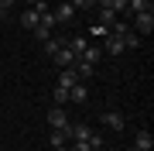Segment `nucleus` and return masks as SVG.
Here are the masks:
<instances>
[{"label":"nucleus","mask_w":154,"mask_h":151,"mask_svg":"<svg viewBox=\"0 0 154 151\" xmlns=\"http://www.w3.org/2000/svg\"><path fill=\"white\" fill-rule=\"evenodd\" d=\"M51 14H55V21H72V17H75V7H72L69 0H62V4H58Z\"/></svg>","instance_id":"f8f14e48"},{"label":"nucleus","mask_w":154,"mask_h":151,"mask_svg":"<svg viewBox=\"0 0 154 151\" xmlns=\"http://www.w3.org/2000/svg\"><path fill=\"white\" fill-rule=\"evenodd\" d=\"M79 83V72H75V69H62V76H58V86H62V90H72V86H75Z\"/></svg>","instance_id":"9b49d317"},{"label":"nucleus","mask_w":154,"mask_h":151,"mask_svg":"<svg viewBox=\"0 0 154 151\" xmlns=\"http://www.w3.org/2000/svg\"><path fill=\"white\" fill-rule=\"evenodd\" d=\"M48 124H51V127H55V131H69V113H65V106H51V110H48Z\"/></svg>","instance_id":"f03ea898"},{"label":"nucleus","mask_w":154,"mask_h":151,"mask_svg":"<svg viewBox=\"0 0 154 151\" xmlns=\"http://www.w3.org/2000/svg\"><path fill=\"white\" fill-rule=\"evenodd\" d=\"M21 28L24 31H34V28H38V11H34V7H28V11L21 14Z\"/></svg>","instance_id":"4468645a"},{"label":"nucleus","mask_w":154,"mask_h":151,"mask_svg":"<svg viewBox=\"0 0 154 151\" xmlns=\"http://www.w3.org/2000/svg\"><path fill=\"white\" fill-rule=\"evenodd\" d=\"M103 48V55H120V52H127V45H123V34H106V45H99Z\"/></svg>","instance_id":"7ed1b4c3"},{"label":"nucleus","mask_w":154,"mask_h":151,"mask_svg":"<svg viewBox=\"0 0 154 151\" xmlns=\"http://www.w3.org/2000/svg\"><path fill=\"white\" fill-rule=\"evenodd\" d=\"M96 7H103V11H113V14H127V0H96Z\"/></svg>","instance_id":"1a4fd4ad"},{"label":"nucleus","mask_w":154,"mask_h":151,"mask_svg":"<svg viewBox=\"0 0 154 151\" xmlns=\"http://www.w3.org/2000/svg\"><path fill=\"white\" fill-rule=\"evenodd\" d=\"M96 14H99V21H103V28L110 31L116 21H120V14H113V11H103V7H96Z\"/></svg>","instance_id":"f3484780"},{"label":"nucleus","mask_w":154,"mask_h":151,"mask_svg":"<svg viewBox=\"0 0 154 151\" xmlns=\"http://www.w3.org/2000/svg\"><path fill=\"white\" fill-rule=\"evenodd\" d=\"M89 137H93V131L86 124H69V141H89Z\"/></svg>","instance_id":"0eeeda50"},{"label":"nucleus","mask_w":154,"mask_h":151,"mask_svg":"<svg viewBox=\"0 0 154 151\" xmlns=\"http://www.w3.org/2000/svg\"><path fill=\"white\" fill-rule=\"evenodd\" d=\"M17 4V0H0V11H4V14H11V7Z\"/></svg>","instance_id":"b1692460"},{"label":"nucleus","mask_w":154,"mask_h":151,"mask_svg":"<svg viewBox=\"0 0 154 151\" xmlns=\"http://www.w3.org/2000/svg\"><path fill=\"white\" fill-rule=\"evenodd\" d=\"M0 17H7V14H4V11H0Z\"/></svg>","instance_id":"cd10ccee"},{"label":"nucleus","mask_w":154,"mask_h":151,"mask_svg":"<svg viewBox=\"0 0 154 151\" xmlns=\"http://www.w3.org/2000/svg\"><path fill=\"white\" fill-rule=\"evenodd\" d=\"M55 151H69V144H62V148H55Z\"/></svg>","instance_id":"a878e982"},{"label":"nucleus","mask_w":154,"mask_h":151,"mask_svg":"<svg viewBox=\"0 0 154 151\" xmlns=\"http://www.w3.org/2000/svg\"><path fill=\"white\" fill-rule=\"evenodd\" d=\"M123 45H127V48H137V45H140V38H137L134 31H127V34H123Z\"/></svg>","instance_id":"4be33fe9"},{"label":"nucleus","mask_w":154,"mask_h":151,"mask_svg":"<svg viewBox=\"0 0 154 151\" xmlns=\"http://www.w3.org/2000/svg\"><path fill=\"white\" fill-rule=\"evenodd\" d=\"M31 34H34V41H38V45H45V41L51 38V31H48V28H41V24H38V28H34Z\"/></svg>","instance_id":"aec40b11"},{"label":"nucleus","mask_w":154,"mask_h":151,"mask_svg":"<svg viewBox=\"0 0 154 151\" xmlns=\"http://www.w3.org/2000/svg\"><path fill=\"white\" fill-rule=\"evenodd\" d=\"M86 100H89V90H86V83H82V79H79V83L69 90V103H86Z\"/></svg>","instance_id":"6e6552de"},{"label":"nucleus","mask_w":154,"mask_h":151,"mask_svg":"<svg viewBox=\"0 0 154 151\" xmlns=\"http://www.w3.org/2000/svg\"><path fill=\"white\" fill-rule=\"evenodd\" d=\"M65 45H69V52H72V55H82V52L89 48V38H86V34H75V38H72V41H65Z\"/></svg>","instance_id":"9d476101"},{"label":"nucleus","mask_w":154,"mask_h":151,"mask_svg":"<svg viewBox=\"0 0 154 151\" xmlns=\"http://www.w3.org/2000/svg\"><path fill=\"white\" fill-rule=\"evenodd\" d=\"M51 62H55L58 69H69L72 62H75V55H72V52H69V45H62V48L55 52V55H51Z\"/></svg>","instance_id":"423d86ee"},{"label":"nucleus","mask_w":154,"mask_h":151,"mask_svg":"<svg viewBox=\"0 0 154 151\" xmlns=\"http://www.w3.org/2000/svg\"><path fill=\"white\" fill-rule=\"evenodd\" d=\"M103 148V137L99 134H93L89 141H69V151H99Z\"/></svg>","instance_id":"20e7f679"},{"label":"nucleus","mask_w":154,"mask_h":151,"mask_svg":"<svg viewBox=\"0 0 154 151\" xmlns=\"http://www.w3.org/2000/svg\"><path fill=\"white\" fill-rule=\"evenodd\" d=\"M62 45H65V41H58V38H48V41H45V45H41V52H45V55L51 58V55H55V52H58Z\"/></svg>","instance_id":"a211bd4d"},{"label":"nucleus","mask_w":154,"mask_h":151,"mask_svg":"<svg viewBox=\"0 0 154 151\" xmlns=\"http://www.w3.org/2000/svg\"><path fill=\"white\" fill-rule=\"evenodd\" d=\"M140 11H154V7H151V0H127V14H140Z\"/></svg>","instance_id":"dca6fc26"},{"label":"nucleus","mask_w":154,"mask_h":151,"mask_svg":"<svg viewBox=\"0 0 154 151\" xmlns=\"http://www.w3.org/2000/svg\"><path fill=\"white\" fill-rule=\"evenodd\" d=\"M99 120H103V127H110V131H123V124H127L123 113H116V110H106Z\"/></svg>","instance_id":"39448f33"},{"label":"nucleus","mask_w":154,"mask_h":151,"mask_svg":"<svg viewBox=\"0 0 154 151\" xmlns=\"http://www.w3.org/2000/svg\"><path fill=\"white\" fill-rule=\"evenodd\" d=\"M51 148H62V144H69V131H51Z\"/></svg>","instance_id":"6ab92c4d"},{"label":"nucleus","mask_w":154,"mask_h":151,"mask_svg":"<svg viewBox=\"0 0 154 151\" xmlns=\"http://www.w3.org/2000/svg\"><path fill=\"white\" fill-rule=\"evenodd\" d=\"M69 4L75 7V14H79V11H93V7H96V0H69Z\"/></svg>","instance_id":"412c9836"},{"label":"nucleus","mask_w":154,"mask_h":151,"mask_svg":"<svg viewBox=\"0 0 154 151\" xmlns=\"http://www.w3.org/2000/svg\"><path fill=\"white\" fill-rule=\"evenodd\" d=\"M134 148H140V151H151V148H154V137H151V131H137V134H134Z\"/></svg>","instance_id":"ddd939ff"},{"label":"nucleus","mask_w":154,"mask_h":151,"mask_svg":"<svg viewBox=\"0 0 154 151\" xmlns=\"http://www.w3.org/2000/svg\"><path fill=\"white\" fill-rule=\"evenodd\" d=\"M130 21H134V34H137V38H147V34L154 31V11H140V14H134L130 17Z\"/></svg>","instance_id":"f257e3e1"},{"label":"nucleus","mask_w":154,"mask_h":151,"mask_svg":"<svg viewBox=\"0 0 154 151\" xmlns=\"http://www.w3.org/2000/svg\"><path fill=\"white\" fill-rule=\"evenodd\" d=\"M79 58H82V62H89V65H96V62L103 58V48H99V45H89V48H86Z\"/></svg>","instance_id":"2eb2a0df"},{"label":"nucleus","mask_w":154,"mask_h":151,"mask_svg":"<svg viewBox=\"0 0 154 151\" xmlns=\"http://www.w3.org/2000/svg\"><path fill=\"white\" fill-rule=\"evenodd\" d=\"M24 4H28V7H38V4H41V0H24Z\"/></svg>","instance_id":"393cba45"},{"label":"nucleus","mask_w":154,"mask_h":151,"mask_svg":"<svg viewBox=\"0 0 154 151\" xmlns=\"http://www.w3.org/2000/svg\"><path fill=\"white\" fill-rule=\"evenodd\" d=\"M127 151H140V148H127ZM151 151H154V148H151Z\"/></svg>","instance_id":"bb28decb"},{"label":"nucleus","mask_w":154,"mask_h":151,"mask_svg":"<svg viewBox=\"0 0 154 151\" xmlns=\"http://www.w3.org/2000/svg\"><path fill=\"white\" fill-rule=\"evenodd\" d=\"M51 96H55V103H69V90H62V86H55Z\"/></svg>","instance_id":"5701e85b"}]
</instances>
